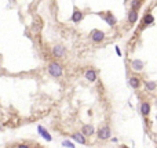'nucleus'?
Segmentation results:
<instances>
[{
  "instance_id": "15",
  "label": "nucleus",
  "mask_w": 157,
  "mask_h": 148,
  "mask_svg": "<svg viewBox=\"0 0 157 148\" xmlns=\"http://www.w3.org/2000/svg\"><path fill=\"white\" fill-rule=\"evenodd\" d=\"M138 21V11H135V10H130V13H128V24H134Z\"/></svg>"
},
{
  "instance_id": "13",
  "label": "nucleus",
  "mask_w": 157,
  "mask_h": 148,
  "mask_svg": "<svg viewBox=\"0 0 157 148\" xmlns=\"http://www.w3.org/2000/svg\"><path fill=\"white\" fill-rule=\"evenodd\" d=\"M143 87H145L146 91L153 93V91H156V89H157V82L156 80H145L143 82Z\"/></svg>"
},
{
  "instance_id": "22",
  "label": "nucleus",
  "mask_w": 157,
  "mask_h": 148,
  "mask_svg": "<svg viewBox=\"0 0 157 148\" xmlns=\"http://www.w3.org/2000/svg\"><path fill=\"white\" fill-rule=\"evenodd\" d=\"M156 120H157V114H156Z\"/></svg>"
},
{
  "instance_id": "3",
  "label": "nucleus",
  "mask_w": 157,
  "mask_h": 148,
  "mask_svg": "<svg viewBox=\"0 0 157 148\" xmlns=\"http://www.w3.org/2000/svg\"><path fill=\"white\" fill-rule=\"evenodd\" d=\"M90 38H91V40L94 43H102L103 40H105V38H106V35L101 29H94V31H91V33H90Z\"/></svg>"
},
{
  "instance_id": "18",
  "label": "nucleus",
  "mask_w": 157,
  "mask_h": 148,
  "mask_svg": "<svg viewBox=\"0 0 157 148\" xmlns=\"http://www.w3.org/2000/svg\"><path fill=\"white\" fill-rule=\"evenodd\" d=\"M62 147H66V148H76V145L72 143L71 140H63L62 141Z\"/></svg>"
},
{
  "instance_id": "14",
  "label": "nucleus",
  "mask_w": 157,
  "mask_h": 148,
  "mask_svg": "<svg viewBox=\"0 0 157 148\" xmlns=\"http://www.w3.org/2000/svg\"><path fill=\"white\" fill-rule=\"evenodd\" d=\"M103 20H105V22L108 24L109 26H114V25L117 24V20H116V17L113 15L112 13H106V14L103 15Z\"/></svg>"
},
{
  "instance_id": "4",
  "label": "nucleus",
  "mask_w": 157,
  "mask_h": 148,
  "mask_svg": "<svg viewBox=\"0 0 157 148\" xmlns=\"http://www.w3.org/2000/svg\"><path fill=\"white\" fill-rule=\"evenodd\" d=\"M81 134L84 136V137H92L95 134V127L91 123H86V125L81 126Z\"/></svg>"
},
{
  "instance_id": "17",
  "label": "nucleus",
  "mask_w": 157,
  "mask_h": 148,
  "mask_svg": "<svg viewBox=\"0 0 157 148\" xmlns=\"http://www.w3.org/2000/svg\"><path fill=\"white\" fill-rule=\"evenodd\" d=\"M139 7H141V0H132V1H131V10L138 11Z\"/></svg>"
},
{
  "instance_id": "1",
  "label": "nucleus",
  "mask_w": 157,
  "mask_h": 148,
  "mask_svg": "<svg viewBox=\"0 0 157 148\" xmlns=\"http://www.w3.org/2000/svg\"><path fill=\"white\" fill-rule=\"evenodd\" d=\"M47 72L51 78L59 79L63 75V67L58 61H50L47 65Z\"/></svg>"
},
{
  "instance_id": "9",
  "label": "nucleus",
  "mask_w": 157,
  "mask_h": 148,
  "mask_svg": "<svg viewBox=\"0 0 157 148\" xmlns=\"http://www.w3.org/2000/svg\"><path fill=\"white\" fill-rule=\"evenodd\" d=\"M128 85H130V87H131V89H134V90H138V89H141L142 80H141V78H138V76H131V78L128 79Z\"/></svg>"
},
{
  "instance_id": "2",
  "label": "nucleus",
  "mask_w": 157,
  "mask_h": 148,
  "mask_svg": "<svg viewBox=\"0 0 157 148\" xmlns=\"http://www.w3.org/2000/svg\"><path fill=\"white\" fill-rule=\"evenodd\" d=\"M96 136H98V139H99V140H102V141L109 140L110 137H112V129H110V126L108 125V123H105V125H102V126H99Z\"/></svg>"
},
{
  "instance_id": "16",
  "label": "nucleus",
  "mask_w": 157,
  "mask_h": 148,
  "mask_svg": "<svg viewBox=\"0 0 157 148\" xmlns=\"http://www.w3.org/2000/svg\"><path fill=\"white\" fill-rule=\"evenodd\" d=\"M153 22H154V17L152 15V14H146V15L143 17V20H142L143 25H152Z\"/></svg>"
},
{
  "instance_id": "19",
  "label": "nucleus",
  "mask_w": 157,
  "mask_h": 148,
  "mask_svg": "<svg viewBox=\"0 0 157 148\" xmlns=\"http://www.w3.org/2000/svg\"><path fill=\"white\" fill-rule=\"evenodd\" d=\"M14 148H31V145L26 144V143H19V144H17Z\"/></svg>"
},
{
  "instance_id": "10",
  "label": "nucleus",
  "mask_w": 157,
  "mask_h": 148,
  "mask_svg": "<svg viewBox=\"0 0 157 148\" xmlns=\"http://www.w3.org/2000/svg\"><path fill=\"white\" fill-rule=\"evenodd\" d=\"M83 18H84V13L81 11V10H78V8L75 7V10H73V14H72V22L75 24H78L80 21H83Z\"/></svg>"
},
{
  "instance_id": "6",
  "label": "nucleus",
  "mask_w": 157,
  "mask_h": 148,
  "mask_svg": "<svg viewBox=\"0 0 157 148\" xmlns=\"http://www.w3.org/2000/svg\"><path fill=\"white\" fill-rule=\"evenodd\" d=\"M84 79L88 80L90 83H95L96 82V79H98V72L92 68H88V69L84 72Z\"/></svg>"
},
{
  "instance_id": "21",
  "label": "nucleus",
  "mask_w": 157,
  "mask_h": 148,
  "mask_svg": "<svg viewBox=\"0 0 157 148\" xmlns=\"http://www.w3.org/2000/svg\"><path fill=\"white\" fill-rule=\"evenodd\" d=\"M154 105H156V108H157V98H156V101H154Z\"/></svg>"
},
{
  "instance_id": "11",
  "label": "nucleus",
  "mask_w": 157,
  "mask_h": 148,
  "mask_svg": "<svg viewBox=\"0 0 157 148\" xmlns=\"http://www.w3.org/2000/svg\"><path fill=\"white\" fill-rule=\"evenodd\" d=\"M71 137H72V140H75L76 143L81 144V145H86V144H87V137H84V136L81 134V132L72 133V134H71Z\"/></svg>"
},
{
  "instance_id": "20",
  "label": "nucleus",
  "mask_w": 157,
  "mask_h": 148,
  "mask_svg": "<svg viewBox=\"0 0 157 148\" xmlns=\"http://www.w3.org/2000/svg\"><path fill=\"white\" fill-rule=\"evenodd\" d=\"M114 50H116V54H117L118 57H121V50H120V47H118V46H114Z\"/></svg>"
},
{
  "instance_id": "23",
  "label": "nucleus",
  "mask_w": 157,
  "mask_h": 148,
  "mask_svg": "<svg viewBox=\"0 0 157 148\" xmlns=\"http://www.w3.org/2000/svg\"><path fill=\"white\" fill-rule=\"evenodd\" d=\"M35 148H39V147H35Z\"/></svg>"
},
{
  "instance_id": "12",
  "label": "nucleus",
  "mask_w": 157,
  "mask_h": 148,
  "mask_svg": "<svg viewBox=\"0 0 157 148\" xmlns=\"http://www.w3.org/2000/svg\"><path fill=\"white\" fill-rule=\"evenodd\" d=\"M37 132H39V134L47 141V143H51V141H53V136H51L50 132H48L47 129H44L43 126H37Z\"/></svg>"
},
{
  "instance_id": "7",
  "label": "nucleus",
  "mask_w": 157,
  "mask_h": 148,
  "mask_svg": "<svg viewBox=\"0 0 157 148\" xmlns=\"http://www.w3.org/2000/svg\"><path fill=\"white\" fill-rule=\"evenodd\" d=\"M139 112H141V115L143 118H148L150 115V112H152V105H150V102L148 101H142L141 105H139Z\"/></svg>"
},
{
  "instance_id": "5",
  "label": "nucleus",
  "mask_w": 157,
  "mask_h": 148,
  "mask_svg": "<svg viewBox=\"0 0 157 148\" xmlns=\"http://www.w3.org/2000/svg\"><path fill=\"white\" fill-rule=\"evenodd\" d=\"M51 53H53V57H55V58H63L66 54V50L62 44H57V46L53 47Z\"/></svg>"
},
{
  "instance_id": "8",
  "label": "nucleus",
  "mask_w": 157,
  "mask_h": 148,
  "mask_svg": "<svg viewBox=\"0 0 157 148\" xmlns=\"http://www.w3.org/2000/svg\"><path fill=\"white\" fill-rule=\"evenodd\" d=\"M145 68V63L142 61V60H138V58H135L131 61V69L134 72H142Z\"/></svg>"
}]
</instances>
